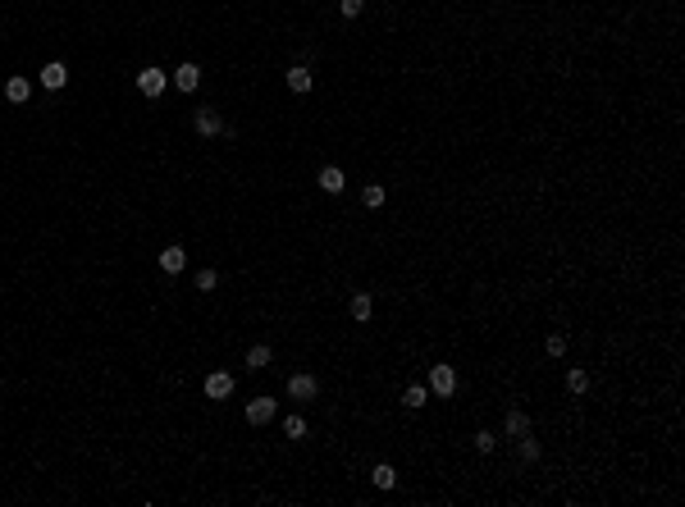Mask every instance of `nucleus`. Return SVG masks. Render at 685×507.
I'll use <instances>...</instances> for the list:
<instances>
[{
	"mask_svg": "<svg viewBox=\"0 0 685 507\" xmlns=\"http://www.w3.org/2000/svg\"><path fill=\"white\" fill-rule=\"evenodd\" d=\"M192 129H197L201 138H224V133H229V124L219 119V110H210V105H201V110L192 114Z\"/></svg>",
	"mask_w": 685,
	"mask_h": 507,
	"instance_id": "obj_1",
	"label": "nucleus"
},
{
	"mask_svg": "<svg viewBox=\"0 0 685 507\" xmlns=\"http://www.w3.org/2000/svg\"><path fill=\"white\" fill-rule=\"evenodd\" d=\"M133 83H138V92L147 96V101H156V96L169 87V73H165V69H151V64H147V69H142L138 78H133Z\"/></svg>",
	"mask_w": 685,
	"mask_h": 507,
	"instance_id": "obj_2",
	"label": "nucleus"
},
{
	"mask_svg": "<svg viewBox=\"0 0 685 507\" xmlns=\"http://www.w3.org/2000/svg\"><path fill=\"white\" fill-rule=\"evenodd\" d=\"M430 393H439V398H452L457 393V370L452 366H430Z\"/></svg>",
	"mask_w": 685,
	"mask_h": 507,
	"instance_id": "obj_3",
	"label": "nucleus"
},
{
	"mask_svg": "<svg viewBox=\"0 0 685 507\" xmlns=\"http://www.w3.org/2000/svg\"><path fill=\"white\" fill-rule=\"evenodd\" d=\"M243 416H247L252 425H269V421L279 416V402H274V398H252V402L243 407Z\"/></svg>",
	"mask_w": 685,
	"mask_h": 507,
	"instance_id": "obj_4",
	"label": "nucleus"
},
{
	"mask_svg": "<svg viewBox=\"0 0 685 507\" xmlns=\"http://www.w3.org/2000/svg\"><path fill=\"white\" fill-rule=\"evenodd\" d=\"M315 393H320V379L315 375H293L288 379V398H297V402H311Z\"/></svg>",
	"mask_w": 685,
	"mask_h": 507,
	"instance_id": "obj_5",
	"label": "nucleus"
},
{
	"mask_svg": "<svg viewBox=\"0 0 685 507\" xmlns=\"http://www.w3.org/2000/svg\"><path fill=\"white\" fill-rule=\"evenodd\" d=\"M37 83L46 87V92H60L64 83H69V64H60V60H51L42 73H37Z\"/></svg>",
	"mask_w": 685,
	"mask_h": 507,
	"instance_id": "obj_6",
	"label": "nucleus"
},
{
	"mask_svg": "<svg viewBox=\"0 0 685 507\" xmlns=\"http://www.w3.org/2000/svg\"><path fill=\"white\" fill-rule=\"evenodd\" d=\"M201 388H206V398H215V402H219V398L234 393V375H229V370H210Z\"/></svg>",
	"mask_w": 685,
	"mask_h": 507,
	"instance_id": "obj_7",
	"label": "nucleus"
},
{
	"mask_svg": "<svg viewBox=\"0 0 685 507\" xmlns=\"http://www.w3.org/2000/svg\"><path fill=\"white\" fill-rule=\"evenodd\" d=\"M169 83L178 87V92H197L201 87V64H178V69L169 73Z\"/></svg>",
	"mask_w": 685,
	"mask_h": 507,
	"instance_id": "obj_8",
	"label": "nucleus"
},
{
	"mask_svg": "<svg viewBox=\"0 0 685 507\" xmlns=\"http://www.w3.org/2000/svg\"><path fill=\"white\" fill-rule=\"evenodd\" d=\"M315 183H320V188H325V192H329V197H339V192L347 188V174L339 169V165H325V169H320V174H315Z\"/></svg>",
	"mask_w": 685,
	"mask_h": 507,
	"instance_id": "obj_9",
	"label": "nucleus"
},
{
	"mask_svg": "<svg viewBox=\"0 0 685 507\" xmlns=\"http://www.w3.org/2000/svg\"><path fill=\"white\" fill-rule=\"evenodd\" d=\"M183 266H188V251H183L178 242L160 251V270H165V275H183Z\"/></svg>",
	"mask_w": 685,
	"mask_h": 507,
	"instance_id": "obj_10",
	"label": "nucleus"
},
{
	"mask_svg": "<svg viewBox=\"0 0 685 507\" xmlns=\"http://www.w3.org/2000/svg\"><path fill=\"white\" fill-rule=\"evenodd\" d=\"M284 83H288V92H311V69H306V64H293V69L284 73Z\"/></svg>",
	"mask_w": 685,
	"mask_h": 507,
	"instance_id": "obj_11",
	"label": "nucleus"
},
{
	"mask_svg": "<svg viewBox=\"0 0 685 507\" xmlns=\"http://www.w3.org/2000/svg\"><path fill=\"white\" fill-rule=\"evenodd\" d=\"M28 96H32V83H28V78H9V83H5V101L23 105Z\"/></svg>",
	"mask_w": 685,
	"mask_h": 507,
	"instance_id": "obj_12",
	"label": "nucleus"
},
{
	"mask_svg": "<svg viewBox=\"0 0 685 507\" xmlns=\"http://www.w3.org/2000/svg\"><path fill=\"white\" fill-rule=\"evenodd\" d=\"M425 402H430V388H425V384H407V388H402V407H411V412H420Z\"/></svg>",
	"mask_w": 685,
	"mask_h": 507,
	"instance_id": "obj_13",
	"label": "nucleus"
},
{
	"mask_svg": "<svg viewBox=\"0 0 685 507\" xmlns=\"http://www.w3.org/2000/svg\"><path fill=\"white\" fill-rule=\"evenodd\" d=\"M347 311H352V320H370V311H375V297H370V292H352V302H347Z\"/></svg>",
	"mask_w": 685,
	"mask_h": 507,
	"instance_id": "obj_14",
	"label": "nucleus"
},
{
	"mask_svg": "<svg viewBox=\"0 0 685 507\" xmlns=\"http://www.w3.org/2000/svg\"><path fill=\"white\" fill-rule=\"evenodd\" d=\"M503 434H507V439H521V434H530V416H526V412H507V421H503Z\"/></svg>",
	"mask_w": 685,
	"mask_h": 507,
	"instance_id": "obj_15",
	"label": "nucleus"
},
{
	"mask_svg": "<svg viewBox=\"0 0 685 507\" xmlns=\"http://www.w3.org/2000/svg\"><path fill=\"white\" fill-rule=\"evenodd\" d=\"M566 393H576V398H581V393H590V370H581V366H571V370H566Z\"/></svg>",
	"mask_w": 685,
	"mask_h": 507,
	"instance_id": "obj_16",
	"label": "nucleus"
},
{
	"mask_svg": "<svg viewBox=\"0 0 685 507\" xmlns=\"http://www.w3.org/2000/svg\"><path fill=\"white\" fill-rule=\"evenodd\" d=\"M269 362H274V352H269V343H252V347H247V366H252V370H265Z\"/></svg>",
	"mask_w": 685,
	"mask_h": 507,
	"instance_id": "obj_17",
	"label": "nucleus"
},
{
	"mask_svg": "<svg viewBox=\"0 0 685 507\" xmlns=\"http://www.w3.org/2000/svg\"><path fill=\"white\" fill-rule=\"evenodd\" d=\"M516 448H521V462H530V466H535L539 457H544V448H539V439H530V434H521V439H516Z\"/></svg>",
	"mask_w": 685,
	"mask_h": 507,
	"instance_id": "obj_18",
	"label": "nucleus"
},
{
	"mask_svg": "<svg viewBox=\"0 0 685 507\" xmlns=\"http://www.w3.org/2000/svg\"><path fill=\"white\" fill-rule=\"evenodd\" d=\"M370 480H375V489H393V484H398V471H393L389 462H380V466L370 471Z\"/></svg>",
	"mask_w": 685,
	"mask_h": 507,
	"instance_id": "obj_19",
	"label": "nucleus"
},
{
	"mask_svg": "<svg viewBox=\"0 0 685 507\" xmlns=\"http://www.w3.org/2000/svg\"><path fill=\"white\" fill-rule=\"evenodd\" d=\"M361 201H365V206H370V210H380V206H384V183H365Z\"/></svg>",
	"mask_w": 685,
	"mask_h": 507,
	"instance_id": "obj_20",
	"label": "nucleus"
},
{
	"mask_svg": "<svg viewBox=\"0 0 685 507\" xmlns=\"http://www.w3.org/2000/svg\"><path fill=\"white\" fill-rule=\"evenodd\" d=\"M219 288V270H197V292H215Z\"/></svg>",
	"mask_w": 685,
	"mask_h": 507,
	"instance_id": "obj_21",
	"label": "nucleus"
},
{
	"mask_svg": "<svg viewBox=\"0 0 685 507\" xmlns=\"http://www.w3.org/2000/svg\"><path fill=\"white\" fill-rule=\"evenodd\" d=\"M544 352H548V357H562V352H566V334H548V338H544Z\"/></svg>",
	"mask_w": 685,
	"mask_h": 507,
	"instance_id": "obj_22",
	"label": "nucleus"
},
{
	"mask_svg": "<svg viewBox=\"0 0 685 507\" xmlns=\"http://www.w3.org/2000/svg\"><path fill=\"white\" fill-rule=\"evenodd\" d=\"M494 448H498V434L494 430H480L475 434V453H494Z\"/></svg>",
	"mask_w": 685,
	"mask_h": 507,
	"instance_id": "obj_23",
	"label": "nucleus"
},
{
	"mask_svg": "<svg viewBox=\"0 0 685 507\" xmlns=\"http://www.w3.org/2000/svg\"><path fill=\"white\" fill-rule=\"evenodd\" d=\"M284 434L288 439H306V421H302V416H288V421H284Z\"/></svg>",
	"mask_w": 685,
	"mask_h": 507,
	"instance_id": "obj_24",
	"label": "nucleus"
},
{
	"mask_svg": "<svg viewBox=\"0 0 685 507\" xmlns=\"http://www.w3.org/2000/svg\"><path fill=\"white\" fill-rule=\"evenodd\" d=\"M339 9H343V18H356L365 9V0H339Z\"/></svg>",
	"mask_w": 685,
	"mask_h": 507,
	"instance_id": "obj_25",
	"label": "nucleus"
}]
</instances>
